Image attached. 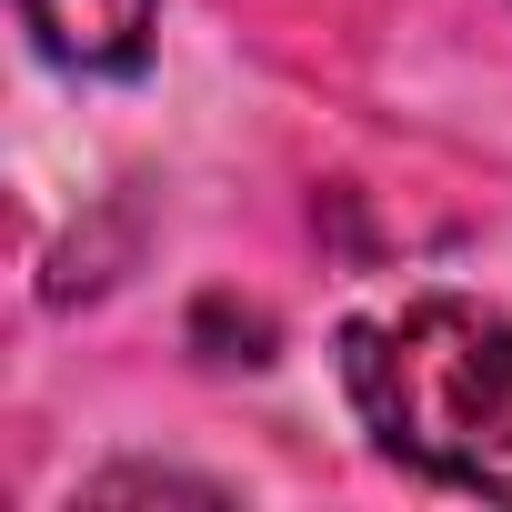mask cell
<instances>
[{
  "label": "cell",
  "mask_w": 512,
  "mask_h": 512,
  "mask_svg": "<svg viewBox=\"0 0 512 512\" xmlns=\"http://www.w3.org/2000/svg\"><path fill=\"white\" fill-rule=\"evenodd\" d=\"M342 392L362 432L422 482L512 502V322L462 292H422L342 332Z\"/></svg>",
  "instance_id": "cell-1"
},
{
  "label": "cell",
  "mask_w": 512,
  "mask_h": 512,
  "mask_svg": "<svg viewBox=\"0 0 512 512\" xmlns=\"http://www.w3.org/2000/svg\"><path fill=\"white\" fill-rule=\"evenodd\" d=\"M21 21L61 71H141L151 51V0H21Z\"/></svg>",
  "instance_id": "cell-2"
}]
</instances>
